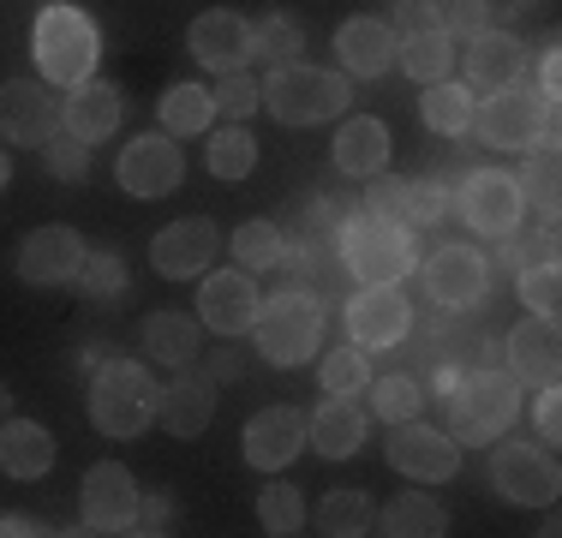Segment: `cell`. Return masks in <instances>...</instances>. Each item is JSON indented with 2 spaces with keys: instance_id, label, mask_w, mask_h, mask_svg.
<instances>
[{
  "instance_id": "50",
  "label": "cell",
  "mask_w": 562,
  "mask_h": 538,
  "mask_svg": "<svg viewBox=\"0 0 562 538\" xmlns=\"http://www.w3.org/2000/svg\"><path fill=\"white\" fill-rule=\"evenodd\" d=\"M138 520H144L138 533H168V520H173V503H168V496H138Z\"/></svg>"
},
{
  "instance_id": "37",
  "label": "cell",
  "mask_w": 562,
  "mask_h": 538,
  "mask_svg": "<svg viewBox=\"0 0 562 538\" xmlns=\"http://www.w3.org/2000/svg\"><path fill=\"white\" fill-rule=\"evenodd\" d=\"M371 520H378V508L359 491H329L324 508H317V533H329V538H359V533H371Z\"/></svg>"
},
{
  "instance_id": "54",
  "label": "cell",
  "mask_w": 562,
  "mask_h": 538,
  "mask_svg": "<svg viewBox=\"0 0 562 538\" xmlns=\"http://www.w3.org/2000/svg\"><path fill=\"white\" fill-rule=\"evenodd\" d=\"M24 533H43L31 515H0V538H24Z\"/></svg>"
},
{
  "instance_id": "25",
  "label": "cell",
  "mask_w": 562,
  "mask_h": 538,
  "mask_svg": "<svg viewBox=\"0 0 562 538\" xmlns=\"http://www.w3.org/2000/svg\"><path fill=\"white\" fill-rule=\"evenodd\" d=\"M305 442H312L317 455H329V461L353 455L359 442H366V407H353V395H329L324 407L305 419Z\"/></svg>"
},
{
  "instance_id": "21",
  "label": "cell",
  "mask_w": 562,
  "mask_h": 538,
  "mask_svg": "<svg viewBox=\"0 0 562 538\" xmlns=\"http://www.w3.org/2000/svg\"><path fill=\"white\" fill-rule=\"evenodd\" d=\"M300 449H305V413L300 407H263L246 425V461L258 473H281Z\"/></svg>"
},
{
  "instance_id": "32",
  "label": "cell",
  "mask_w": 562,
  "mask_h": 538,
  "mask_svg": "<svg viewBox=\"0 0 562 538\" xmlns=\"http://www.w3.org/2000/svg\"><path fill=\"white\" fill-rule=\"evenodd\" d=\"M473 90L467 85H449V78H437V85H425L419 97V114L431 132H443V138H461V132H473Z\"/></svg>"
},
{
  "instance_id": "23",
  "label": "cell",
  "mask_w": 562,
  "mask_h": 538,
  "mask_svg": "<svg viewBox=\"0 0 562 538\" xmlns=\"http://www.w3.org/2000/svg\"><path fill=\"white\" fill-rule=\"evenodd\" d=\"M527 72V43L508 31H479L473 48H467V78H473V90H508L515 78Z\"/></svg>"
},
{
  "instance_id": "18",
  "label": "cell",
  "mask_w": 562,
  "mask_h": 538,
  "mask_svg": "<svg viewBox=\"0 0 562 538\" xmlns=\"http://www.w3.org/2000/svg\"><path fill=\"white\" fill-rule=\"evenodd\" d=\"M413 329V312L407 300H401L395 288H359L353 305H347V335H353V347H401Z\"/></svg>"
},
{
  "instance_id": "16",
  "label": "cell",
  "mask_w": 562,
  "mask_h": 538,
  "mask_svg": "<svg viewBox=\"0 0 562 538\" xmlns=\"http://www.w3.org/2000/svg\"><path fill=\"white\" fill-rule=\"evenodd\" d=\"M216 246H222L216 222H210V215H186V222H168L162 234L150 239V264H156V276L186 281V276H198V269H210Z\"/></svg>"
},
{
  "instance_id": "20",
  "label": "cell",
  "mask_w": 562,
  "mask_h": 538,
  "mask_svg": "<svg viewBox=\"0 0 562 538\" xmlns=\"http://www.w3.org/2000/svg\"><path fill=\"white\" fill-rule=\"evenodd\" d=\"M258 305H263V293L239 264L222 269V276H210L204 293H198V317H204L216 335H246L251 323H258Z\"/></svg>"
},
{
  "instance_id": "47",
  "label": "cell",
  "mask_w": 562,
  "mask_h": 538,
  "mask_svg": "<svg viewBox=\"0 0 562 538\" xmlns=\"http://www.w3.org/2000/svg\"><path fill=\"white\" fill-rule=\"evenodd\" d=\"M43 156H48V173H55V180H85L90 173V144L78 138V132H55V138L43 144Z\"/></svg>"
},
{
  "instance_id": "8",
  "label": "cell",
  "mask_w": 562,
  "mask_h": 538,
  "mask_svg": "<svg viewBox=\"0 0 562 538\" xmlns=\"http://www.w3.org/2000/svg\"><path fill=\"white\" fill-rule=\"evenodd\" d=\"M425 293H431L443 312H473L485 305V288H491V264L479 258L473 246H437L419 269Z\"/></svg>"
},
{
  "instance_id": "10",
  "label": "cell",
  "mask_w": 562,
  "mask_h": 538,
  "mask_svg": "<svg viewBox=\"0 0 562 538\" xmlns=\"http://www.w3.org/2000/svg\"><path fill=\"white\" fill-rule=\"evenodd\" d=\"M186 180V156L168 132H138V138L120 150V186L132 198H168Z\"/></svg>"
},
{
  "instance_id": "31",
  "label": "cell",
  "mask_w": 562,
  "mask_h": 538,
  "mask_svg": "<svg viewBox=\"0 0 562 538\" xmlns=\"http://www.w3.org/2000/svg\"><path fill=\"white\" fill-rule=\"evenodd\" d=\"M144 354L162 366H192L198 359V323L186 312H150L144 317Z\"/></svg>"
},
{
  "instance_id": "53",
  "label": "cell",
  "mask_w": 562,
  "mask_h": 538,
  "mask_svg": "<svg viewBox=\"0 0 562 538\" xmlns=\"http://www.w3.org/2000/svg\"><path fill=\"white\" fill-rule=\"evenodd\" d=\"M234 371H239V354H234V347H222V354L210 359V371H204V377H210V383H227Z\"/></svg>"
},
{
  "instance_id": "27",
  "label": "cell",
  "mask_w": 562,
  "mask_h": 538,
  "mask_svg": "<svg viewBox=\"0 0 562 538\" xmlns=\"http://www.w3.org/2000/svg\"><path fill=\"white\" fill-rule=\"evenodd\" d=\"M60 120H66V132H78L85 144H102L120 126V90L109 78H97V85L85 78V85H72V97L60 102Z\"/></svg>"
},
{
  "instance_id": "11",
  "label": "cell",
  "mask_w": 562,
  "mask_h": 538,
  "mask_svg": "<svg viewBox=\"0 0 562 538\" xmlns=\"http://www.w3.org/2000/svg\"><path fill=\"white\" fill-rule=\"evenodd\" d=\"M491 484H497V496L508 503H557V461L544 449H532V442H503L497 455H491Z\"/></svg>"
},
{
  "instance_id": "49",
  "label": "cell",
  "mask_w": 562,
  "mask_h": 538,
  "mask_svg": "<svg viewBox=\"0 0 562 538\" xmlns=\"http://www.w3.org/2000/svg\"><path fill=\"white\" fill-rule=\"evenodd\" d=\"M532 425L544 430V442H557V437H562V401H557V383H544L539 407H532Z\"/></svg>"
},
{
  "instance_id": "40",
  "label": "cell",
  "mask_w": 562,
  "mask_h": 538,
  "mask_svg": "<svg viewBox=\"0 0 562 538\" xmlns=\"http://www.w3.org/2000/svg\"><path fill=\"white\" fill-rule=\"evenodd\" d=\"M443 210H449V192H443L437 173H425V180H401V227H431Z\"/></svg>"
},
{
  "instance_id": "28",
  "label": "cell",
  "mask_w": 562,
  "mask_h": 538,
  "mask_svg": "<svg viewBox=\"0 0 562 538\" xmlns=\"http://www.w3.org/2000/svg\"><path fill=\"white\" fill-rule=\"evenodd\" d=\"M336 168L347 180H371L390 168V126L383 120H347L336 132Z\"/></svg>"
},
{
  "instance_id": "4",
  "label": "cell",
  "mask_w": 562,
  "mask_h": 538,
  "mask_svg": "<svg viewBox=\"0 0 562 538\" xmlns=\"http://www.w3.org/2000/svg\"><path fill=\"white\" fill-rule=\"evenodd\" d=\"M156 395H162V389L144 377V366L114 359V366H102L97 383H90V419H97L102 437H138V430L156 419Z\"/></svg>"
},
{
  "instance_id": "35",
  "label": "cell",
  "mask_w": 562,
  "mask_h": 538,
  "mask_svg": "<svg viewBox=\"0 0 562 538\" xmlns=\"http://www.w3.org/2000/svg\"><path fill=\"white\" fill-rule=\"evenodd\" d=\"M366 389H371V413H378V419H390V425L419 419V407H425L419 377H407V371H395V377H371Z\"/></svg>"
},
{
  "instance_id": "5",
  "label": "cell",
  "mask_w": 562,
  "mask_h": 538,
  "mask_svg": "<svg viewBox=\"0 0 562 538\" xmlns=\"http://www.w3.org/2000/svg\"><path fill=\"white\" fill-rule=\"evenodd\" d=\"M341 264L353 269L366 288H395L413 269V227L383 222V215H353L341 234Z\"/></svg>"
},
{
  "instance_id": "22",
  "label": "cell",
  "mask_w": 562,
  "mask_h": 538,
  "mask_svg": "<svg viewBox=\"0 0 562 538\" xmlns=\"http://www.w3.org/2000/svg\"><path fill=\"white\" fill-rule=\"evenodd\" d=\"M395 24L390 19H347L336 31V54L353 78H383L395 66Z\"/></svg>"
},
{
  "instance_id": "51",
  "label": "cell",
  "mask_w": 562,
  "mask_h": 538,
  "mask_svg": "<svg viewBox=\"0 0 562 538\" xmlns=\"http://www.w3.org/2000/svg\"><path fill=\"white\" fill-rule=\"evenodd\" d=\"M395 24H401L395 36H407V31H425V24H431V0H395Z\"/></svg>"
},
{
  "instance_id": "36",
  "label": "cell",
  "mask_w": 562,
  "mask_h": 538,
  "mask_svg": "<svg viewBox=\"0 0 562 538\" xmlns=\"http://www.w3.org/2000/svg\"><path fill=\"white\" fill-rule=\"evenodd\" d=\"M234 264L246 269V276L288 264V239H281V227H276V222H246V227L234 234Z\"/></svg>"
},
{
  "instance_id": "52",
  "label": "cell",
  "mask_w": 562,
  "mask_h": 538,
  "mask_svg": "<svg viewBox=\"0 0 562 538\" xmlns=\"http://www.w3.org/2000/svg\"><path fill=\"white\" fill-rule=\"evenodd\" d=\"M557 90H562V60H557V48H544V66H539V102H557Z\"/></svg>"
},
{
  "instance_id": "2",
  "label": "cell",
  "mask_w": 562,
  "mask_h": 538,
  "mask_svg": "<svg viewBox=\"0 0 562 538\" xmlns=\"http://www.w3.org/2000/svg\"><path fill=\"white\" fill-rule=\"evenodd\" d=\"M258 102L270 108L281 126H324V120H336L347 102H353V90H347L341 72H324V66H276L270 78L258 85Z\"/></svg>"
},
{
  "instance_id": "43",
  "label": "cell",
  "mask_w": 562,
  "mask_h": 538,
  "mask_svg": "<svg viewBox=\"0 0 562 538\" xmlns=\"http://www.w3.org/2000/svg\"><path fill=\"white\" fill-rule=\"evenodd\" d=\"M251 36H258V54H270L276 66H288L293 54L305 48V24L288 19V12H270V19H258V24H251Z\"/></svg>"
},
{
  "instance_id": "44",
  "label": "cell",
  "mask_w": 562,
  "mask_h": 538,
  "mask_svg": "<svg viewBox=\"0 0 562 538\" xmlns=\"http://www.w3.org/2000/svg\"><path fill=\"white\" fill-rule=\"evenodd\" d=\"M258 520H263V533H276V538L300 533V527H305V503H300V491H293V484H270V491L258 496Z\"/></svg>"
},
{
  "instance_id": "38",
  "label": "cell",
  "mask_w": 562,
  "mask_h": 538,
  "mask_svg": "<svg viewBox=\"0 0 562 538\" xmlns=\"http://www.w3.org/2000/svg\"><path fill=\"white\" fill-rule=\"evenodd\" d=\"M251 168H258V138L234 120V126H222L216 138H210V173H216V180H246Z\"/></svg>"
},
{
  "instance_id": "42",
  "label": "cell",
  "mask_w": 562,
  "mask_h": 538,
  "mask_svg": "<svg viewBox=\"0 0 562 538\" xmlns=\"http://www.w3.org/2000/svg\"><path fill=\"white\" fill-rule=\"evenodd\" d=\"M515 288H520V300H527L539 317H557V312H562V269H557V258L527 264V269H520Z\"/></svg>"
},
{
  "instance_id": "17",
  "label": "cell",
  "mask_w": 562,
  "mask_h": 538,
  "mask_svg": "<svg viewBox=\"0 0 562 538\" xmlns=\"http://www.w3.org/2000/svg\"><path fill=\"white\" fill-rule=\"evenodd\" d=\"M503 359H508V377L515 383H557V371H562V329H557V317H539L532 312L527 323H515L508 329V341H503Z\"/></svg>"
},
{
  "instance_id": "3",
  "label": "cell",
  "mask_w": 562,
  "mask_h": 538,
  "mask_svg": "<svg viewBox=\"0 0 562 538\" xmlns=\"http://www.w3.org/2000/svg\"><path fill=\"white\" fill-rule=\"evenodd\" d=\"M31 54L48 85H85L102 60V31L78 7H43L31 31Z\"/></svg>"
},
{
  "instance_id": "14",
  "label": "cell",
  "mask_w": 562,
  "mask_h": 538,
  "mask_svg": "<svg viewBox=\"0 0 562 538\" xmlns=\"http://www.w3.org/2000/svg\"><path fill=\"white\" fill-rule=\"evenodd\" d=\"M55 132H60V102L48 97V85H31V78L0 85V138L7 144H36V150H43Z\"/></svg>"
},
{
  "instance_id": "7",
  "label": "cell",
  "mask_w": 562,
  "mask_h": 538,
  "mask_svg": "<svg viewBox=\"0 0 562 538\" xmlns=\"http://www.w3.org/2000/svg\"><path fill=\"white\" fill-rule=\"evenodd\" d=\"M454 204H461V222L473 227V234H515L520 215H527V198H520V180L503 168H473L461 173V192H454Z\"/></svg>"
},
{
  "instance_id": "19",
  "label": "cell",
  "mask_w": 562,
  "mask_h": 538,
  "mask_svg": "<svg viewBox=\"0 0 562 538\" xmlns=\"http://www.w3.org/2000/svg\"><path fill=\"white\" fill-rule=\"evenodd\" d=\"M78 264H85V239L60 222L19 239V276L31 281V288H60V281L78 276Z\"/></svg>"
},
{
  "instance_id": "13",
  "label": "cell",
  "mask_w": 562,
  "mask_h": 538,
  "mask_svg": "<svg viewBox=\"0 0 562 538\" xmlns=\"http://www.w3.org/2000/svg\"><path fill=\"white\" fill-rule=\"evenodd\" d=\"M85 527L90 533H138V484L120 461H97L85 473Z\"/></svg>"
},
{
  "instance_id": "34",
  "label": "cell",
  "mask_w": 562,
  "mask_h": 538,
  "mask_svg": "<svg viewBox=\"0 0 562 538\" xmlns=\"http://www.w3.org/2000/svg\"><path fill=\"white\" fill-rule=\"evenodd\" d=\"M383 533H395V538H437V533H449V515L425 491H407V496H395V503L383 508Z\"/></svg>"
},
{
  "instance_id": "56",
  "label": "cell",
  "mask_w": 562,
  "mask_h": 538,
  "mask_svg": "<svg viewBox=\"0 0 562 538\" xmlns=\"http://www.w3.org/2000/svg\"><path fill=\"white\" fill-rule=\"evenodd\" d=\"M12 180V161H7V150H0V186H7Z\"/></svg>"
},
{
  "instance_id": "33",
  "label": "cell",
  "mask_w": 562,
  "mask_h": 538,
  "mask_svg": "<svg viewBox=\"0 0 562 538\" xmlns=\"http://www.w3.org/2000/svg\"><path fill=\"white\" fill-rule=\"evenodd\" d=\"M210 120H216V97H210L204 85H173L162 97V132L168 138H192Z\"/></svg>"
},
{
  "instance_id": "30",
  "label": "cell",
  "mask_w": 562,
  "mask_h": 538,
  "mask_svg": "<svg viewBox=\"0 0 562 538\" xmlns=\"http://www.w3.org/2000/svg\"><path fill=\"white\" fill-rule=\"evenodd\" d=\"M395 60L407 66V78H419V85H437V78H449L454 66V36H443L437 24H425V31H407L395 43Z\"/></svg>"
},
{
  "instance_id": "9",
  "label": "cell",
  "mask_w": 562,
  "mask_h": 538,
  "mask_svg": "<svg viewBox=\"0 0 562 538\" xmlns=\"http://www.w3.org/2000/svg\"><path fill=\"white\" fill-rule=\"evenodd\" d=\"M473 126L491 150H527V144L544 138V102L532 90H491L485 102L473 108Z\"/></svg>"
},
{
  "instance_id": "45",
  "label": "cell",
  "mask_w": 562,
  "mask_h": 538,
  "mask_svg": "<svg viewBox=\"0 0 562 538\" xmlns=\"http://www.w3.org/2000/svg\"><path fill=\"white\" fill-rule=\"evenodd\" d=\"M431 24L443 36H479L491 31V0H431Z\"/></svg>"
},
{
  "instance_id": "1",
  "label": "cell",
  "mask_w": 562,
  "mask_h": 538,
  "mask_svg": "<svg viewBox=\"0 0 562 538\" xmlns=\"http://www.w3.org/2000/svg\"><path fill=\"white\" fill-rule=\"evenodd\" d=\"M443 413H449V437L454 442H497L520 413V383L508 371H491V366H467L454 377V389L443 395Z\"/></svg>"
},
{
  "instance_id": "57",
  "label": "cell",
  "mask_w": 562,
  "mask_h": 538,
  "mask_svg": "<svg viewBox=\"0 0 562 538\" xmlns=\"http://www.w3.org/2000/svg\"><path fill=\"white\" fill-rule=\"evenodd\" d=\"M515 7H539V0H515Z\"/></svg>"
},
{
  "instance_id": "26",
  "label": "cell",
  "mask_w": 562,
  "mask_h": 538,
  "mask_svg": "<svg viewBox=\"0 0 562 538\" xmlns=\"http://www.w3.org/2000/svg\"><path fill=\"white\" fill-rule=\"evenodd\" d=\"M156 419H162L173 437H198L210 419H216V383L210 377H180V383H168L162 395H156Z\"/></svg>"
},
{
  "instance_id": "29",
  "label": "cell",
  "mask_w": 562,
  "mask_h": 538,
  "mask_svg": "<svg viewBox=\"0 0 562 538\" xmlns=\"http://www.w3.org/2000/svg\"><path fill=\"white\" fill-rule=\"evenodd\" d=\"M281 239H288V251H324L329 239H336V204L317 192H300L288 210H281Z\"/></svg>"
},
{
  "instance_id": "39",
  "label": "cell",
  "mask_w": 562,
  "mask_h": 538,
  "mask_svg": "<svg viewBox=\"0 0 562 538\" xmlns=\"http://www.w3.org/2000/svg\"><path fill=\"white\" fill-rule=\"evenodd\" d=\"M557 192H562V161H557V144H539L527 156V173H520V198L544 210V222H557Z\"/></svg>"
},
{
  "instance_id": "6",
  "label": "cell",
  "mask_w": 562,
  "mask_h": 538,
  "mask_svg": "<svg viewBox=\"0 0 562 538\" xmlns=\"http://www.w3.org/2000/svg\"><path fill=\"white\" fill-rule=\"evenodd\" d=\"M258 354L270 366H300V359L317 354L324 341V305L312 293H276V300L258 305Z\"/></svg>"
},
{
  "instance_id": "55",
  "label": "cell",
  "mask_w": 562,
  "mask_h": 538,
  "mask_svg": "<svg viewBox=\"0 0 562 538\" xmlns=\"http://www.w3.org/2000/svg\"><path fill=\"white\" fill-rule=\"evenodd\" d=\"M7 413H12V389L0 383V419H7Z\"/></svg>"
},
{
  "instance_id": "46",
  "label": "cell",
  "mask_w": 562,
  "mask_h": 538,
  "mask_svg": "<svg viewBox=\"0 0 562 538\" xmlns=\"http://www.w3.org/2000/svg\"><path fill=\"white\" fill-rule=\"evenodd\" d=\"M78 293L85 300H120V288H126V264L114 258V251H97V258L78 264Z\"/></svg>"
},
{
  "instance_id": "24",
  "label": "cell",
  "mask_w": 562,
  "mask_h": 538,
  "mask_svg": "<svg viewBox=\"0 0 562 538\" xmlns=\"http://www.w3.org/2000/svg\"><path fill=\"white\" fill-rule=\"evenodd\" d=\"M55 467V437L36 419H0V473L7 479H43Z\"/></svg>"
},
{
  "instance_id": "15",
  "label": "cell",
  "mask_w": 562,
  "mask_h": 538,
  "mask_svg": "<svg viewBox=\"0 0 562 538\" xmlns=\"http://www.w3.org/2000/svg\"><path fill=\"white\" fill-rule=\"evenodd\" d=\"M186 48L198 54V60L210 66V72H239V66L258 54V36H251V19H239V12H198L192 31H186Z\"/></svg>"
},
{
  "instance_id": "41",
  "label": "cell",
  "mask_w": 562,
  "mask_h": 538,
  "mask_svg": "<svg viewBox=\"0 0 562 538\" xmlns=\"http://www.w3.org/2000/svg\"><path fill=\"white\" fill-rule=\"evenodd\" d=\"M317 383H324V395H359V389L371 383L366 347H336V354L324 359V371H317Z\"/></svg>"
},
{
  "instance_id": "48",
  "label": "cell",
  "mask_w": 562,
  "mask_h": 538,
  "mask_svg": "<svg viewBox=\"0 0 562 538\" xmlns=\"http://www.w3.org/2000/svg\"><path fill=\"white\" fill-rule=\"evenodd\" d=\"M210 97H216V114H227V120H246L251 108H263L258 102V85H251L246 72H222V85L210 90Z\"/></svg>"
},
{
  "instance_id": "12",
  "label": "cell",
  "mask_w": 562,
  "mask_h": 538,
  "mask_svg": "<svg viewBox=\"0 0 562 538\" xmlns=\"http://www.w3.org/2000/svg\"><path fill=\"white\" fill-rule=\"evenodd\" d=\"M390 467L401 479H431L443 484L461 473V442L449 437V430H431V425H413L401 419V430L390 437Z\"/></svg>"
}]
</instances>
